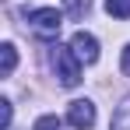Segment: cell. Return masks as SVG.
Listing matches in <instances>:
<instances>
[{"instance_id": "obj_10", "label": "cell", "mask_w": 130, "mask_h": 130, "mask_svg": "<svg viewBox=\"0 0 130 130\" xmlns=\"http://www.w3.org/2000/svg\"><path fill=\"white\" fill-rule=\"evenodd\" d=\"M63 7L70 11V14H85V11H88V0H63Z\"/></svg>"}, {"instance_id": "obj_7", "label": "cell", "mask_w": 130, "mask_h": 130, "mask_svg": "<svg viewBox=\"0 0 130 130\" xmlns=\"http://www.w3.org/2000/svg\"><path fill=\"white\" fill-rule=\"evenodd\" d=\"M106 14L127 21V18H130V0H106Z\"/></svg>"}, {"instance_id": "obj_1", "label": "cell", "mask_w": 130, "mask_h": 130, "mask_svg": "<svg viewBox=\"0 0 130 130\" xmlns=\"http://www.w3.org/2000/svg\"><path fill=\"white\" fill-rule=\"evenodd\" d=\"M53 67H56V77L63 88H77L81 85V60L70 46H56L53 49Z\"/></svg>"}, {"instance_id": "obj_2", "label": "cell", "mask_w": 130, "mask_h": 130, "mask_svg": "<svg viewBox=\"0 0 130 130\" xmlns=\"http://www.w3.org/2000/svg\"><path fill=\"white\" fill-rule=\"evenodd\" d=\"M28 28L39 35V39H56L60 35V28H63V14L56 11V7H39V11H32L28 14Z\"/></svg>"}, {"instance_id": "obj_6", "label": "cell", "mask_w": 130, "mask_h": 130, "mask_svg": "<svg viewBox=\"0 0 130 130\" xmlns=\"http://www.w3.org/2000/svg\"><path fill=\"white\" fill-rule=\"evenodd\" d=\"M0 56H4L0 74H4V77H11V74H14V67H18V49H14L11 42H4V46H0Z\"/></svg>"}, {"instance_id": "obj_4", "label": "cell", "mask_w": 130, "mask_h": 130, "mask_svg": "<svg viewBox=\"0 0 130 130\" xmlns=\"http://www.w3.org/2000/svg\"><path fill=\"white\" fill-rule=\"evenodd\" d=\"M70 49L77 53L81 63H95V60H99V39H95L91 32H74V35H70Z\"/></svg>"}, {"instance_id": "obj_8", "label": "cell", "mask_w": 130, "mask_h": 130, "mask_svg": "<svg viewBox=\"0 0 130 130\" xmlns=\"http://www.w3.org/2000/svg\"><path fill=\"white\" fill-rule=\"evenodd\" d=\"M32 130H63V120L49 112V116H39V120H35V127H32Z\"/></svg>"}, {"instance_id": "obj_5", "label": "cell", "mask_w": 130, "mask_h": 130, "mask_svg": "<svg viewBox=\"0 0 130 130\" xmlns=\"http://www.w3.org/2000/svg\"><path fill=\"white\" fill-rule=\"evenodd\" d=\"M109 130H130V95L116 106V112H112V123H109Z\"/></svg>"}, {"instance_id": "obj_3", "label": "cell", "mask_w": 130, "mask_h": 130, "mask_svg": "<svg viewBox=\"0 0 130 130\" xmlns=\"http://www.w3.org/2000/svg\"><path fill=\"white\" fill-rule=\"evenodd\" d=\"M67 123L74 130H91L95 127V106H91L88 99H74V102L67 106Z\"/></svg>"}, {"instance_id": "obj_9", "label": "cell", "mask_w": 130, "mask_h": 130, "mask_svg": "<svg viewBox=\"0 0 130 130\" xmlns=\"http://www.w3.org/2000/svg\"><path fill=\"white\" fill-rule=\"evenodd\" d=\"M11 116H14V106L4 99V102H0V127H4V130L11 127Z\"/></svg>"}, {"instance_id": "obj_11", "label": "cell", "mask_w": 130, "mask_h": 130, "mask_svg": "<svg viewBox=\"0 0 130 130\" xmlns=\"http://www.w3.org/2000/svg\"><path fill=\"white\" fill-rule=\"evenodd\" d=\"M120 67H123V74H127V77H130V46H127V49H123V60H120Z\"/></svg>"}]
</instances>
